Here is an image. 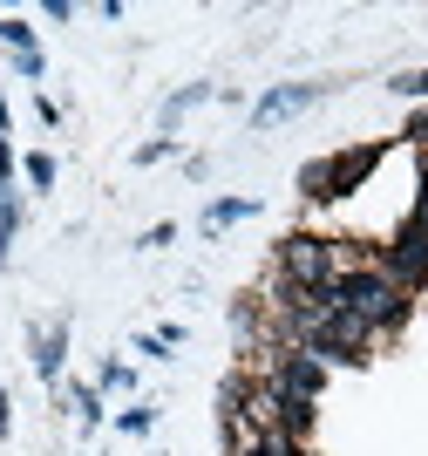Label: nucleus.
<instances>
[{
  "mask_svg": "<svg viewBox=\"0 0 428 456\" xmlns=\"http://www.w3.org/2000/svg\"><path fill=\"white\" fill-rule=\"evenodd\" d=\"M327 306L354 314V321L374 334V327H394L408 314V293L388 280V266H354V273H340V280L327 286Z\"/></svg>",
  "mask_w": 428,
  "mask_h": 456,
  "instance_id": "obj_1",
  "label": "nucleus"
},
{
  "mask_svg": "<svg viewBox=\"0 0 428 456\" xmlns=\"http://www.w3.org/2000/svg\"><path fill=\"white\" fill-rule=\"evenodd\" d=\"M69 402H75V416H82V422H102V402H95V395H89V388H75V395H69Z\"/></svg>",
  "mask_w": 428,
  "mask_h": 456,
  "instance_id": "obj_12",
  "label": "nucleus"
},
{
  "mask_svg": "<svg viewBox=\"0 0 428 456\" xmlns=\"http://www.w3.org/2000/svg\"><path fill=\"white\" fill-rule=\"evenodd\" d=\"M394 95H428V69H415V76H394Z\"/></svg>",
  "mask_w": 428,
  "mask_h": 456,
  "instance_id": "obj_13",
  "label": "nucleus"
},
{
  "mask_svg": "<svg viewBox=\"0 0 428 456\" xmlns=\"http://www.w3.org/2000/svg\"><path fill=\"white\" fill-rule=\"evenodd\" d=\"M313 82H293V89H272V95H265V102H259V110H252V123H259V130H272V123H286V116H299V110H306V102H313Z\"/></svg>",
  "mask_w": 428,
  "mask_h": 456,
  "instance_id": "obj_6",
  "label": "nucleus"
},
{
  "mask_svg": "<svg viewBox=\"0 0 428 456\" xmlns=\"http://www.w3.org/2000/svg\"><path fill=\"white\" fill-rule=\"evenodd\" d=\"M252 211H259V198H218L205 211V232H224V225H238V218H252Z\"/></svg>",
  "mask_w": 428,
  "mask_h": 456,
  "instance_id": "obj_8",
  "label": "nucleus"
},
{
  "mask_svg": "<svg viewBox=\"0 0 428 456\" xmlns=\"http://www.w3.org/2000/svg\"><path fill=\"white\" fill-rule=\"evenodd\" d=\"M374 157H381V151H340V157H319V164H306V171H299V191H306V198H340V191H354L360 177L374 171Z\"/></svg>",
  "mask_w": 428,
  "mask_h": 456,
  "instance_id": "obj_3",
  "label": "nucleus"
},
{
  "mask_svg": "<svg viewBox=\"0 0 428 456\" xmlns=\"http://www.w3.org/2000/svg\"><path fill=\"white\" fill-rule=\"evenodd\" d=\"M205 82H198V89H184V95H170V102H164V123H177V116H184V110H198V102H205Z\"/></svg>",
  "mask_w": 428,
  "mask_h": 456,
  "instance_id": "obj_10",
  "label": "nucleus"
},
{
  "mask_svg": "<svg viewBox=\"0 0 428 456\" xmlns=\"http://www.w3.org/2000/svg\"><path fill=\"white\" fill-rule=\"evenodd\" d=\"M279 273L293 293H327L340 273H354V252L327 246V239H286L279 246Z\"/></svg>",
  "mask_w": 428,
  "mask_h": 456,
  "instance_id": "obj_2",
  "label": "nucleus"
},
{
  "mask_svg": "<svg viewBox=\"0 0 428 456\" xmlns=\"http://www.w3.org/2000/svg\"><path fill=\"white\" fill-rule=\"evenodd\" d=\"M28 184H35V191L55 184V157H28Z\"/></svg>",
  "mask_w": 428,
  "mask_h": 456,
  "instance_id": "obj_11",
  "label": "nucleus"
},
{
  "mask_svg": "<svg viewBox=\"0 0 428 456\" xmlns=\"http://www.w3.org/2000/svg\"><path fill=\"white\" fill-rule=\"evenodd\" d=\"M388 280L401 286V293L428 280V225H422V218H408V225H401V239H394V259H388Z\"/></svg>",
  "mask_w": 428,
  "mask_h": 456,
  "instance_id": "obj_4",
  "label": "nucleus"
},
{
  "mask_svg": "<svg viewBox=\"0 0 428 456\" xmlns=\"http://www.w3.org/2000/svg\"><path fill=\"white\" fill-rule=\"evenodd\" d=\"M7 429H14V409H7V388H0V436H7Z\"/></svg>",
  "mask_w": 428,
  "mask_h": 456,
  "instance_id": "obj_14",
  "label": "nucleus"
},
{
  "mask_svg": "<svg viewBox=\"0 0 428 456\" xmlns=\"http://www.w3.org/2000/svg\"><path fill=\"white\" fill-rule=\"evenodd\" d=\"M61 354H69V327H41L35 334V368L48 381H61Z\"/></svg>",
  "mask_w": 428,
  "mask_h": 456,
  "instance_id": "obj_7",
  "label": "nucleus"
},
{
  "mask_svg": "<svg viewBox=\"0 0 428 456\" xmlns=\"http://www.w3.org/2000/svg\"><path fill=\"white\" fill-rule=\"evenodd\" d=\"M408 136H415V143L428 151V116H415V130H408Z\"/></svg>",
  "mask_w": 428,
  "mask_h": 456,
  "instance_id": "obj_15",
  "label": "nucleus"
},
{
  "mask_svg": "<svg viewBox=\"0 0 428 456\" xmlns=\"http://www.w3.org/2000/svg\"><path fill=\"white\" fill-rule=\"evenodd\" d=\"M272 388H279L286 402H313L319 388H327V362L306 354V347H293V354L279 362V381H272Z\"/></svg>",
  "mask_w": 428,
  "mask_h": 456,
  "instance_id": "obj_5",
  "label": "nucleus"
},
{
  "mask_svg": "<svg viewBox=\"0 0 428 456\" xmlns=\"http://www.w3.org/2000/svg\"><path fill=\"white\" fill-rule=\"evenodd\" d=\"M0 41H7L14 55H35V28H28V20H0Z\"/></svg>",
  "mask_w": 428,
  "mask_h": 456,
  "instance_id": "obj_9",
  "label": "nucleus"
}]
</instances>
